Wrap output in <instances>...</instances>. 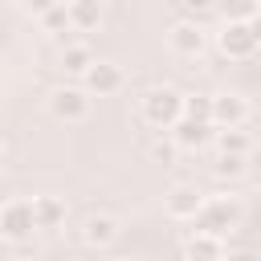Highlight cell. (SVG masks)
Instances as JSON below:
<instances>
[{
  "mask_svg": "<svg viewBox=\"0 0 261 261\" xmlns=\"http://www.w3.org/2000/svg\"><path fill=\"white\" fill-rule=\"evenodd\" d=\"M249 118V102L241 94H208V122L212 126H241Z\"/></svg>",
  "mask_w": 261,
  "mask_h": 261,
  "instance_id": "cell-8",
  "label": "cell"
},
{
  "mask_svg": "<svg viewBox=\"0 0 261 261\" xmlns=\"http://www.w3.org/2000/svg\"><path fill=\"white\" fill-rule=\"evenodd\" d=\"M65 16H69V29L94 33L102 24V0H69L65 4Z\"/></svg>",
  "mask_w": 261,
  "mask_h": 261,
  "instance_id": "cell-12",
  "label": "cell"
},
{
  "mask_svg": "<svg viewBox=\"0 0 261 261\" xmlns=\"http://www.w3.org/2000/svg\"><path fill=\"white\" fill-rule=\"evenodd\" d=\"M212 171H216V179H228V184H232V179H241V175L249 171V159H245V155H220Z\"/></svg>",
  "mask_w": 261,
  "mask_h": 261,
  "instance_id": "cell-17",
  "label": "cell"
},
{
  "mask_svg": "<svg viewBox=\"0 0 261 261\" xmlns=\"http://www.w3.org/2000/svg\"><path fill=\"white\" fill-rule=\"evenodd\" d=\"M175 155H179V151H175V143H171V139H159V143L151 147V159H155V163H171Z\"/></svg>",
  "mask_w": 261,
  "mask_h": 261,
  "instance_id": "cell-22",
  "label": "cell"
},
{
  "mask_svg": "<svg viewBox=\"0 0 261 261\" xmlns=\"http://www.w3.org/2000/svg\"><path fill=\"white\" fill-rule=\"evenodd\" d=\"M224 257V237H212V232H196L188 241V261H220Z\"/></svg>",
  "mask_w": 261,
  "mask_h": 261,
  "instance_id": "cell-15",
  "label": "cell"
},
{
  "mask_svg": "<svg viewBox=\"0 0 261 261\" xmlns=\"http://www.w3.org/2000/svg\"><path fill=\"white\" fill-rule=\"evenodd\" d=\"M33 232H37V224H33V200H8L0 208V237L20 245Z\"/></svg>",
  "mask_w": 261,
  "mask_h": 261,
  "instance_id": "cell-6",
  "label": "cell"
},
{
  "mask_svg": "<svg viewBox=\"0 0 261 261\" xmlns=\"http://www.w3.org/2000/svg\"><path fill=\"white\" fill-rule=\"evenodd\" d=\"M224 20H257V0H216Z\"/></svg>",
  "mask_w": 261,
  "mask_h": 261,
  "instance_id": "cell-18",
  "label": "cell"
},
{
  "mask_svg": "<svg viewBox=\"0 0 261 261\" xmlns=\"http://www.w3.org/2000/svg\"><path fill=\"white\" fill-rule=\"evenodd\" d=\"M33 224L37 228H61L65 224V200L61 196H33Z\"/></svg>",
  "mask_w": 261,
  "mask_h": 261,
  "instance_id": "cell-13",
  "label": "cell"
},
{
  "mask_svg": "<svg viewBox=\"0 0 261 261\" xmlns=\"http://www.w3.org/2000/svg\"><path fill=\"white\" fill-rule=\"evenodd\" d=\"M90 65H94V49H90V45H65V49H61V73L82 77Z\"/></svg>",
  "mask_w": 261,
  "mask_h": 261,
  "instance_id": "cell-16",
  "label": "cell"
},
{
  "mask_svg": "<svg viewBox=\"0 0 261 261\" xmlns=\"http://www.w3.org/2000/svg\"><path fill=\"white\" fill-rule=\"evenodd\" d=\"M212 122H192V118H175L171 126H167V139L175 143V151H200V147H208L212 143Z\"/></svg>",
  "mask_w": 261,
  "mask_h": 261,
  "instance_id": "cell-9",
  "label": "cell"
},
{
  "mask_svg": "<svg viewBox=\"0 0 261 261\" xmlns=\"http://www.w3.org/2000/svg\"><path fill=\"white\" fill-rule=\"evenodd\" d=\"M106 261H130V257H106Z\"/></svg>",
  "mask_w": 261,
  "mask_h": 261,
  "instance_id": "cell-26",
  "label": "cell"
},
{
  "mask_svg": "<svg viewBox=\"0 0 261 261\" xmlns=\"http://www.w3.org/2000/svg\"><path fill=\"white\" fill-rule=\"evenodd\" d=\"M179 102H184V94L163 86V90H151V94H143V98H139V114H143V122H147V126L167 130V126L179 118Z\"/></svg>",
  "mask_w": 261,
  "mask_h": 261,
  "instance_id": "cell-4",
  "label": "cell"
},
{
  "mask_svg": "<svg viewBox=\"0 0 261 261\" xmlns=\"http://www.w3.org/2000/svg\"><path fill=\"white\" fill-rule=\"evenodd\" d=\"M212 143H216L220 155H245V159H249V151H253V139H249L241 126H216V130H212Z\"/></svg>",
  "mask_w": 261,
  "mask_h": 261,
  "instance_id": "cell-14",
  "label": "cell"
},
{
  "mask_svg": "<svg viewBox=\"0 0 261 261\" xmlns=\"http://www.w3.org/2000/svg\"><path fill=\"white\" fill-rule=\"evenodd\" d=\"M196 232H212V237H224L241 224V200L237 196H204L200 212H196Z\"/></svg>",
  "mask_w": 261,
  "mask_h": 261,
  "instance_id": "cell-1",
  "label": "cell"
},
{
  "mask_svg": "<svg viewBox=\"0 0 261 261\" xmlns=\"http://www.w3.org/2000/svg\"><path fill=\"white\" fill-rule=\"evenodd\" d=\"M41 29H45V33H53V37H61V33L69 29V16H65V4H57V8H49V12L41 16Z\"/></svg>",
  "mask_w": 261,
  "mask_h": 261,
  "instance_id": "cell-20",
  "label": "cell"
},
{
  "mask_svg": "<svg viewBox=\"0 0 261 261\" xmlns=\"http://www.w3.org/2000/svg\"><path fill=\"white\" fill-rule=\"evenodd\" d=\"M4 159H8V155H4V143H0V171H4Z\"/></svg>",
  "mask_w": 261,
  "mask_h": 261,
  "instance_id": "cell-25",
  "label": "cell"
},
{
  "mask_svg": "<svg viewBox=\"0 0 261 261\" xmlns=\"http://www.w3.org/2000/svg\"><path fill=\"white\" fill-rule=\"evenodd\" d=\"M118 216H110V212H90L86 220H82V241L90 245V249H110L114 241H118Z\"/></svg>",
  "mask_w": 261,
  "mask_h": 261,
  "instance_id": "cell-11",
  "label": "cell"
},
{
  "mask_svg": "<svg viewBox=\"0 0 261 261\" xmlns=\"http://www.w3.org/2000/svg\"><path fill=\"white\" fill-rule=\"evenodd\" d=\"M57 4H61V0H24V8H29L33 16H45V12H49V8H57Z\"/></svg>",
  "mask_w": 261,
  "mask_h": 261,
  "instance_id": "cell-23",
  "label": "cell"
},
{
  "mask_svg": "<svg viewBox=\"0 0 261 261\" xmlns=\"http://www.w3.org/2000/svg\"><path fill=\"white\" fill-rule=\"evenodd\" d=\"M179 118L208 122V94H184V102H179Z\"/></svg>",
  "mask_w": 261,
  "mask_h": 261,
  "instance_id": "cell-19",
  "label": "cell"
},
{
  "mask_svg": "<svg viewBox=\"0 0 261 261\" xmlns=\"http://www.w3.org/2000/svg\"><path fill=\"white\" fill-rule=\"evenodd\" d=\"M122 86H126V73H122L118 61H98V57H94V65L82 73V90H86L90 98H94V94H98V98H110V94H118Z\"/></svg>",
  "mask_w": 261,
  "mask_h": 261,
  "instance_id": "cell-5",
  "label": "cell"
},
{
  "mask_svg": "<svg viewBox=\"0 0 261 261\" xmlns=\"http://www.w3.org/2000/svg\"><path fill=\"white\" fill-rule=\"evenodd\" d=\"M45 106H49V114H53L57 122H86L90 110H94V98H90L82 86H57V90L45 98Z\"/></svg>",
  "mask_w": 261,
  "mask_h": 261,
  "instance_id": "cell-3",
  "label": "cell"
},
{
  "mask_svg": "<svg viewBox=\"0 0 261 261\" xmlns=\"http://www.w3.org/2000/svg\"><path fill=\"white\" fill-rule=\"evenodd\" d=\"M167 49H171L175 57H200V53L208 49V33H204L196 20H175V24L167 29Z\"/></svg>",
  "mask_w": 261,
  "mask_h": 261,
  "instance_id": "cell-7",
  "label": "cell"
},
{
  "mask_svg": "<svg viewBox=\"0 0 261 261\" xmlns=\"http://www.w3.org/2000/svg\"><path fill=\"white\" fill-rule=\"evenodd\" d=\"M216 49L228 61H249L257 53V20H224V29L216 33Z\"/></svg>",
  "mask_w": 261,
  "mask_h": 261,
  "instance_id": "cell-2",
  "label": "cell"
},
{
  "mask_svg": "<svg viewBox=\"0 0 261 261\" xmlns=\"http://www.w3.org/2000/svg\"><path fill=\"white\" fill-rule=\"evenodd\" d=\"M200 204H204V192H200L196 184H175V188L163 196V212H167L171 220H196Z\"/></svg>",
  "mask_w": 261,
  "mask_h": 261,
  "instance_id": "cell-10",
  "label": "cell"
},
{
  "mask_svg": "<svg viewBox=\"0 0 261 261\" xmlns=\"http://www.w3.org/2000/svg\"><path fill=\"white\" fill-rule=\"evenodd\" d=\"M220 261H257V253H249V249H241V253H228L224 249V257Z\"/></svg>",
  "mask_w": 261,
  "mask_h": 261,
  "instance_id": "cell-24",
  "label": "cell"
},
{
  "mask_svg": "<svg viewBox=\"0 0 261 261\" xmlns=\"http://www.w3.org/2000/svg\"><path fill=\"white\" fill-rule=\"evenodd\" d=\"M179 4H184L188 20H196V24H200V16H208V12L216 8V0H179Z\"/></svg>",
  "mask_w": 261,
  "mask_h": 261,
  "instance_id": "cell-21",
  "label": "cell"
}]
</instances>
